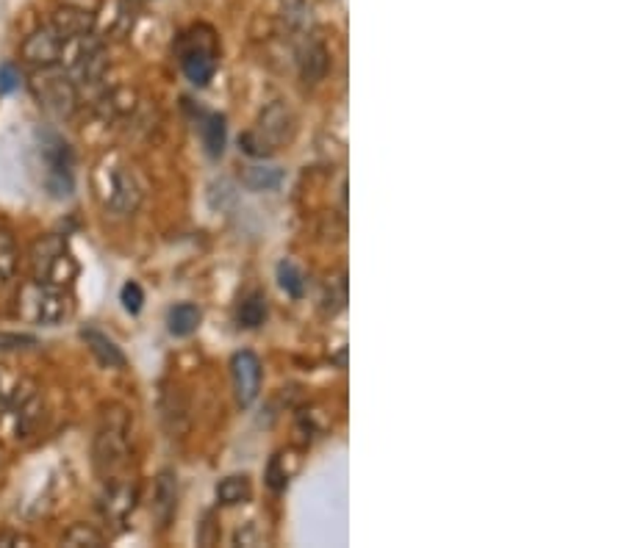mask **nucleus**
<instances>
[{"label": "nucleus", "instance_id": "nucleus-1", "mask_svg": "<svg viewBox=\"0 0 624 548\" xmlns=\"http://www.w3.org/2000/svg\"><path fill=\"white\" fill-rule=\"evenodd\" d=\"M31 274L34 283H50V286H70L78 274V263L73 253L67 250V241L62 235H42L31 247Z\"/></svg>", "mask_w": 624, "mask_h": 548}, {"label": "nucleus", "instance_id": "nucleus-2", "mask_svg": "<svg viewBox=\"0 0 624 548\" xmlns=\"http://www.w3.org/2000/svg\"><path fill=\"white\" fill-rule=\"evenodd\" d=\"M31 89H34L39 106L58 119H70L78 111V103H81L78 83L65 70H58L56 64L39 67L34 81H31Z\"/></svg>", "mask_w": 624, "mask_h": 548}, {"label": "nucleus", "instance_id": "nucleus-3", "mask_svg": "<svg viewBox=\"0 0 624 548\" xmlns=\"http://www.w3.org/2000/svg\"><path fill=\"white\" fill-rule=\"evenodd\" d=\"M128 457V415L123 407L103 413L100 430L95 435V463L100 471H114Z\"/></svg>", "mask_w": 624, "mask_h": 548}, {"label": "nucleus", "instance_id": "nucleus-4", "mask_svg": "<svg viewBox=\"0 0 624 548\" xmlns=\"http://www.w3.org/2000/svg\"><path fill=\"white\" fill-rule=\"evenodd\" d=\"M22 299L31 302V319L45 327H56V324L67 321L75 311L73 294L65 286L31 283L22 291Z\"/></svg>", "mask_w": 624, "mask_h": 548}, {"label": "nucleus", "instance_id": "nucleus-5", "mask_svg": "<svg viewBox=\"0 0 624 548\" xmlns=\"http://www.w3.org/2000/svg\"><path fill=\"white\" fill-rule=\"evenodd\" d=\"M42 161H45V189L53 197H70L73 194V152L70 144L56 136V133H45L42 136Z\"/></svg>", "mask_w": 624, "mask_h": 548}, {"label": "nucleus", "instance_id": "nucleus-6", "mask_svg": "<svg viewBox=\"0 0 624 548\" xmlns=\"http://www.w3.org/2000/svg\"><path fill=\"white\" fill-rule=\"evenodd\" d=\"M103 175H106V186L100 197L106 210H111L114 217H131L142 202V189L134 172L126 167H114V169H103Z\"/></svg>", "mask_w": 624, "mask_h": 548}, {"label": "nucleus", "instance_id": "nucleus-7", "mask_svg": "<svg viewBox=\"0 0 624 548\" xmlns=\"http://www.w3.org/2000/svg\"><path fill=\"white\" fill-rule=\"evenodd\" d=\"M6 405L17 421V438H31L45 418V405H42V396L37 393V388L22 380L6 399Z\"/></svg>", "mask_w": 624, "mask_h": 548}, {"label": "nucleus", "instance_id": "nucleus-8", "mask_svg": "<svg viewBox=\"0 0 624 548\" xmlns=\"http://www.w3.org/2000/svg\"><path fill=\"white\" fill-rule=\"evenodd\" d=\"M233 390L242 407H250L261 393V360L253 352H236L230 360Z\"/></svg>", "mask_w": 624, "mask_h": 548}, {"label": "nucleus", "instance_id": "nucleus-9", "mask_svg": "<svg viewBox=\"0 0 624 548\" xmlns=\"http://www.w3.org/2000/svg\"><path fill=\"white\" fill-rule=\"evenodd\" d=\"M62 45H65V39L58 37L50 25H45V28L34 30V34L22 42L20 56L31 67H37V70L39 67H53V64H58V53H62Z\"/></svg>", "mask_w": 624, "mask_h": 548}, {"label": "nucleus", "instance_id": "nucleus-10", "mask_svg": "<svg viewBox=\"0 0 624 548\" xmlns=\"http://www.w3.org/2000/svg\"><path fill=\"white\" fill-rule=\"evenodd\" d=\"M50 28L62 39H75L95 30V14L78 6H58L50 17Z\"/></svg>", "mask_w": 624, "mask_h": 548}, {"label": "nucleus", "instance_id": "nucleus-11", "mask_svg": "<svg viewBox=\"0 0 624 548\" xmlns=\"http://www.w3.org/2000/svg\"><path fill=\"white\" fill-rule=\"evenodd\" d=\"M81 338L89 347V352H92L98 357V363L106 365V369H126V365H128L123 349L117 347L106 332H100L95 327H83L81 330Z\"/></svg>", "mask_w": 624, "mask_h": 548}, {"label": "nucleus", "instance_id": "nucleus-12", "mask_svg": "<svg viewBox=\"0 0 624 548\" xmlns=\"http://www.w3.org/2000/svg\"><path fill=\"white\" fill-rule=\"evenodd\" d=\"M181 64H184V73L186 78L195 83V86H205L208 81L214 78V70H217V58H214V50L212 47H192L184 53L181 58Z\"/></svg>", "mask_w": 624, "mask_h": 548}, {"label": "nucleus", "instance_id": "nucleus-13", "mask_svg": "<svg viewBox=\"0 0 624 548\" xmlns=\"http://www.w3.org/2000/svg\"><path fill=\"white\" fill-rule=\"evenodd\" d=\"M178 509V479L172 471L159 474L156 479V496H153V515L161 527L172 521V515Z\"/></svg>", "mask_w": 624, "mask_h": 548}, {"label": "nucleus", "instance_id": "nucleus-14", "mask_svg": "<svg viewBox=\"0 0 624 548\" xmlns=\"http://www.w3.org/2000/svg\"><path fill=\"white\" fill-rule=\"evenodd\" d=\"M200 321H203V311L192 302L175 304V308H169V313H167V327L175 338H186V335H192L200 327Z\"/></svg>", "mask_w": 624, "mask_h": 548}, {"label": "nucleus", "instance_id": "nucleus-15", "mask_svg": "<svg viewBox=\"0 0 624 548\" xmlns=\"http://www.w3.org/2000/svg\"><path fill=\"white\" fill-rule=\"evenodd\" d=\"M286 125H294V119L286 106H273L261 116V136H266L270 144L291 141V133H286Z\"/></svg>", "mask_w": 624, "mask_h": 548}, {"label": "nucleus", "instance_id": "nucleus-16", "mask_svg": "<svg viewBox=\"0 0 624 548\" xmlns=\"http://www.w3.org/2000/svg\"><path fill=\"white\" fill-rule=\"evenodd\" d=\"M253 496V484H250V476H225L220 484H217V501L225 504V507H236V504H245L250 501Z\"/></svg>", "mask_w": 624, "mask_h": 548}, {"label": "nucleus", "instance_id": "nucleus-17", "mask_svg": "<svg viewBox=\"0 0 624 548\" xmlns=\"http://www.w3.org/2000/svg\"><path fill=\"white\" fill-rule=\"evenodd\" d=\"M242 180H245V186L253 189V192H275V189L283 186L286 172L281 167H250Z\"/></svg>", "mask_w": 624, "mask_h": 548}, {"label": "nucleus", "instance_id": "nucleus-18", "mask_svg": "<svg viewBox=\"0 0 624 548\" xmlns=\"http://www.w3.org/2000/svg\"><path fill=\"white\" fill-rule=\"evenodd\" d=\"M200 136H203V147L212 158H220L225 152V119L220 114H212L200 128Z\"/></svg>", "mask_w": 624, "mask_h": 548}, {"label": "nucleus", "instance_id": "nucleus-19", "mask_svg": "<svg viewBox=\"0 0 624 548\" xmlns=\"http://www.w3.org/2000/svg\"><path fill=\"white\" fill-rule=\"evenodd\" d=\"M17 241L9 230H0V288H4L17 271Z\"/></svg>", "mask_w": 624, "mask_h": 548}, {"label": "nucleus", "instance_id": "nucleus-20", "mask_svg": "<svg viewBox=\"0 0 624 548\" xmlns=\"http://www.w3.org/2000/svg\"><path fill=\"white\" fill-rule=\"evenodd\" d=\"M278 283H281V288H283L289 296H294V299H300L303 291H306L303 271L297 269L291 261H281V263H278Z\"/></svg>", "mask_w": 624, "mask_h": 548}, {"label": "nucleus", "instance_id": "nucleus-21", "mask_svg": "<svg viewBox=\"0 0 624 548\" xmlns=\"http://www.w3.org/2000/svg\"><path fill=\"white\" fill-rule=\"evenodd\" d=\"M266 319V299L261 294H250L239 308V324L242 327H258Z\"/></svg>", "mask_w": 624, "mask_h": 548}, {"label": "nucleus", "instance_id": "nucleus-22", "mask_svg": "<svg viewBox=\"0 0 624 548\" xmlns=\"http://www.w3.org/2000/svg\"><path fill=\"white\" fill-rule=\"evenodd\" d=\"M325 70H328V50H325L322 45H311L308 53L303 56V75L308 81H319L325 75Z\"/></svg>", "mask_w": 624, "mask_h": 548}, {"label": "nucleus", "instance_id": "nucleus-23", "mask_svg": "<svg viewBox=\"0 0 624 548\" xmlns=\"http://www.w3.org/2000/svg\"><path fill=\"white\" fill-rule=\"evenodd\" d=\"M65 543L67 545H92V548H100L103 545V535L92 527L86 524H75L67 535H65Z\"/></svg>", "mask_w": 624, "mask_h": 548}, {"label": "nucleus", "instance_id": "nucleus-24", "mask_svg": "<svg viewBox=\"0 0 624 548\" xmlns=\"http://www.w3.org/2000/svg\"><path fill=\"white\" fill-rule=\"evenodd\" d=\"M120 299H123V304H126L128 313H139L142 304H144V291H142L139 283H126L123 291H120Z\"/></svg>", "mask_w": 624, "mask_h": 548}, {"label": "nucleus", "instance_id": "nucleus-25", "mask_svg": "<svg viewBox=\"0 0 624 548\" xmlns=\"http://www.w3.org/2000/svg\"><path fill=\"white\" fill-rule=\"evenodd\" d=\"M37 347L34 335H17V332H0V349H31Z\"/></svg>", "mask_w": 624, "mask_h": 548}, {"label": "nucleus", "instance_id": "nucleus-26", "mask_svg": "<svg viewBox=\"0 0 624 548\" xmlns=\"http://www.w3.org/2000/svg\"><path fill=\"white\" fill-rule=\"evenodd\" d=\"M20 81H22V75H20V70L14 64H9V61H6V64H0V91H4V95L17 91Z\"/></svg>", "mask_w": 624, "mask_h": 548}, {"label": "nucleus", "instance_id": "nucleus-27", "mask_svg": "<svg viewBox=\"0 0 624 548\" xmlns=\"http://www.w3.org/2000/svg\"><path fill=\"white\" fill-rule=\"evenodd\" d=\"M286 482H289V471L286 468L281 471V463H278V457H275V460L270 463V487H273V491H283Z\"/></svg>", "mask_w": 624, "mask_h": 548}, {"label": "nucleus", "instance_id": "nucleus-28", "mask_svg": "<svg viewBox=\"0 0 624 548\" xmlns=\"http://www.w3.org/2000/svg\"><path fill=\"white\" fill-rule=\"evenodd\" d=\"M6 405V399H4V393H0V407H4Z\"/></svg>", "mask_w": 624, "mask_h": 548}]
</instances>
